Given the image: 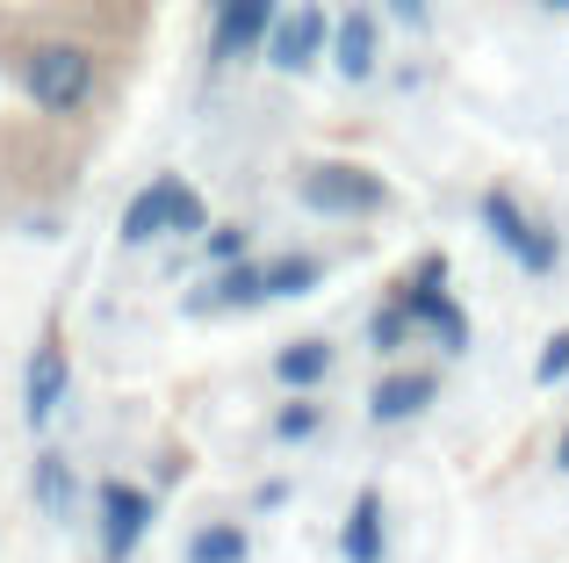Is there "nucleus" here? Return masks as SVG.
<instances>
[{"instance_id":"1","label":"nucleus","mask_w":569,"mask_h":563,"mask_svg":"<svg viewBox=\"0 0 569 563\" xmlns=\"http://www.w3.org/2000/svg\"><path fill=\"white\" fill-rule=\"evenodd\" d=\"M22 95L37 101L43 116H80L87 101H94V87H101V66H94V51L87 43H72V37H43V43H29L22 51Z\"/></svg>"},{"instance_id":"2","label":"nucleus","mask_w":569,"mask_h":563,"mask_svg":"<svg viewBox=\"0 0 569 563\" xmlns=\"http://www.w3.org/2000/svg\"><path fill=\"white\" fill-rule=\"evenodd\" d=\"M296 196L318 217H382L389 210V181L376 167H353V159H310L296 174Z\"/></svg>"},{"instance_id":"3","label":"nucleus","mask_w":569,"mask_h":563,"mask_svg":"<svg viewBox=\"0 0 569 563\" xmlns=\"http://www.w3.org/2000/svg\"><path fill=\"white\" fill-rule=\"evenodd\" d=\"M403 310H411V325L418 333H432L440 339V354H469V310H461V296H447V260L440 254H426L411 268V282H403Z\"/></svg>"},{"instance_id":"4","label":"nucleus","mask_w":569,"mask_h":563,"mask_svg":"<svg viewBox=\"0 0 569 563\" xmlns=\"http://www.w3.org/2000/svg\"><path fill=\"white\" fill-rule=\"evenodd\" d=\"M483 231L505 246V254L519 260L527 275H556V260H562V239L541 225V217H527L512 196H483Z\"/></svg>"},{"instance_id":"5","label":"nucleus","mask_w":569,"mask_h":563,"mask_svg":"<svg viewBox=\"0 0 569 563\" xmlns=\"http://www.w3.org/2000/svg\"><path fill=\"white\" fill-rule=\"evenodd\" d=\"M66 391H72V354H66V339H58V325H51V333L29 347V368H22V419H29V434H51Z\"/></svg>"},{"instance_id":"6","label":"nucleus","mask_w":569,"mask_h":563,"mask_svg":"<svg viewBox=\"0 0 569 563\" xmlns=\"http://www.w3.org/2000/svg\"><path fill=\"white\" fill-rule=\"evenodd\" d=\"M152 521H159V498L144 492V484H123V477L101 484V556L109 563L138 556L144 535H152Z\"/></svg>"},{"instance_id":"7","label":"nucleus","mask_w":569,"mask_h":563,"mask_svg":"<svg viewBox=\"0 0 569 563\" xmlns=\"http://www.w3.org/2000/svg\"><path fill=\"white\" fill-rule=\"evenodd\" d=\"M318 58H332V14H325L318 0L281 8V22L267 29V66L274 72H310Z\"/></svg>"},{"instance_id":"8","label":"nucleus","mask_w":569,"mask_h":563,"mask_svg":"<svg viewBox=\"0 0 569 563\" xmlns=\"http://www.w3.org/2000/svg\"><path fill=\"white\" fill-rule=\"evenodd\" d=\"M181 174H152V181L138 188V196L123 203V217H116V239L130 246V254H144V246H159L173 231V203H181Z\"/></svg>"},{"instance_id":"9","label":"nucleus","mask_w":569,"mask_h":563,"mask_svg":"<svg viewBox=\"0 0 569 563\" xmlns=\"http://www.w3.org/2000/svg\"><path fill=\"white\" fill-rule=\"evenodd\" d=\"M440 397V368H389V376L368 391V419L376 426H411L418 412H432Z\"/></svg>"},{"instance_id":"10","label":"nucleus","mask_w":569,"mask_h":563,"mask_svg":"<svg viewBox=\"0 0 569 563\" xmlns=\"http://www.w3.org/2000/svg\"><path fill=\"white\" fill-rule=\"evenodd\" d=\"M281 22V0H223L217 29H209V58H246L267 51V29Z\"/></svg>"},{"instance_id":"11","label":"nucleus","mask_w":569,"mask_h":563,"mask_svg":"<svg viewBox=\"0 0 569 563\" xmlns=\"http://www.w3.org/2000/svg\"><path fill=\"white\" fill-rule=\"evenodd\" d=\"M376 66H382V22L368 8L332 14V72L361 87V80H376Z\"/></svg>"},{"instance_id":"12","label":"nucleus","mask_w":569,"mask_h":563,"mask_svg":"<svg viewBox=\"0 0 569 563\" xmlns=\"http://www.w3.org/2000/svg\"><path fill=\"white\" fill-rule=\"evenodd\" d=\"M339 556L347 563H382L389 556V513H382V492H353L347 521H339Z\"/></svg>"},{"instance_id":"13","label":"nucleus","mask_w":569,"mask_h":563,"mask_svg":"<svg viewBox=\"0 0 569 563\" xmlns=\"http://www.w3.org/2000/svg\"><path fill=\"white\" fill-rule=\"evenodd\" d=\"M332 362H339V347L310 333V339H289V347L274 354V376H281V391H303V397H310L325 376H332Z\"/></svg>"},{"instance_id":"14","label":"nucleus","mask_w":569,"mask_h":563,"mask_svg":"<svg viewBox=\"0 0 569 563\" xmlns=\"http://www.w3.org/2000/svg\"><path fill=\"white\" fill-rule=\"evenodd\" d=\"M202 310H260L267 304V260H238V268H217L202 296H194Z\"/></svg>"},{"instance_id":"15","label":"nucleus","mask_w":569,"mask_h":563,"mask_svg":"<svg viewBox=\"0 0 569 563\" xmlns=\"http://www.w3.org/2000/svg\"><path fill=\"white\" fill-rule=\"evenodd\" d=\"M29 498H37V513L66 521V513H72V498H80V470H72L58 448H43L37 463H29Z\"/></svg>"},{"instance_id":"16","label":"nucleus","mask_w":569,"mask_h":563,"mask_svg":"<svg viewBox=\"0 0 569 563\" xmlns=\"http://www.w3.org/2000/svg\"><path fill=\"white\" fill-rule=\"evenodd\" d=\"M181 556L188 563H246L252 556V535L238 521H209V527H194V535H188Z\"/></svg>"},{"instance_id":"17","label":"nucleus","mask_w":569,"mask_h":563,"mask_svg":"<svg viewBox=\"0 0 569 563\" xmlns=\"http://www.w3.org/2000/svg\"><path fill=\"white\" fill-rule=\"evenodd\" d=\"M325 282V268L310 254H281V260H267V304H281V296H310Z\"/></svg>"},{"instance_id":"18","label":"nucleus","mask_w":569,"mask_h":563,"mask_svg":"<svg viewBox=\"0 0 569 563\" xmlns=\"http://www.w3.org/2000/svg\"><path fill=\"white\" fill-rule=\"evenodd\" d=\"M411 310H403V296H389V304H376V318H368V347L376 354H403L411 347Z\"/></svg>"},{"instance_id":"19","label":"nucleus","mask_w":569,"mask_h":563,"mask_svg":"<svg viewBox=\"0 0 569 563\" xmlns=\"http://www.w3.org/2000/svg\"><path fill=\"white\" fill-rule=\"evenodd\" d=\"M202 260H209V268H238V260H252L246 225H209L202 231Z\"/></svg>"},{"instance_id":"20","label":"nucleus","mask_w":569,"mask_h":563,"mask_svg":"<svg viewBox=\"0 0 569 563\" xmlns=\"http://www.w3.org/2000/svg\"><path fill=\"white\" fill-rule=\"evenodd\" d=\"M318 426H325V412L310 405V397H289V405L274 412V441H289V448L296 441H318Z\"/></svg>"},{"instance_id":"21","label":"nucleus","mask_w":569,"mask_h":563,"mask_svg":"<svg viewBox=\"0 0 569 563\" xmlns=\"http://www.w3.org/2000/svg\"><path fill=\"white\" fill-rule=\"evenodd\" d=\"M209 231V210H202V196H194V181L181 188V203H173V231L167 239H202Z\"/></svg>"},{"instance_id":"22","label":"nucleus","mask_w":569,"mask_h":563,"mask_svg":"<svg viewBox=\"0 0 569 563\" xmlns=\"http://www.w3.org/2000/svg\"><path fill=\"white\" fill-rule=\"evenodd\" d=\"M533 376H541V383H569V325H562V333H548V347H541V362H533Z\"/></svg>"},{"instance_id":"23","label":"nucleus","mask_w":569,"mask_h":563,"mask_svg":"<svg viewBox=\"0 0 569 563\" xmlns=\"http://www.w3.org/2000/svg\"><path fill=\"white\" fill-rule=\"evenodd\" d=\"M389 14L397 22H426V0H389Z\"/></svg>"},{"instance_id":"24","label":"nucleus","mask_w":569,"mask_h":563,"mask_svg":"<svg viewBox=\"0 0 569 563\" xmlns=\"http://www.w3.org/2000/svg\"><path fill=\"white\" fill-rule=\"evenodd\" d=\"M541 8H548V14H569V0H541Z\"/></svg>"},{"instance_id":"25","label":"nucleus","mask_w":569,"mask_h":563,"mask_svg":"<svg viewBox=\"0 0 569 563\" xmlns=\"http://www.w3.org/2000/svg\"><path fill=\"white\" fill-rule=\"evenodd\" d=\"M556 463H562V470H569V434H562V448H556Z\"/></svg>"},{"instance_id":"26","label":"nucleus","mask_w":569,"mask_h":563,"mask_svg":"<svg viewBox=\"0 0 569 563\" xmlns=\"http://www.w3.org/2000/svg\"><path fill=\"white\" fill-rule=\"evenodd\" d=\"M217 8H223V0H217Z\"/></svg>"}]
</instances>
